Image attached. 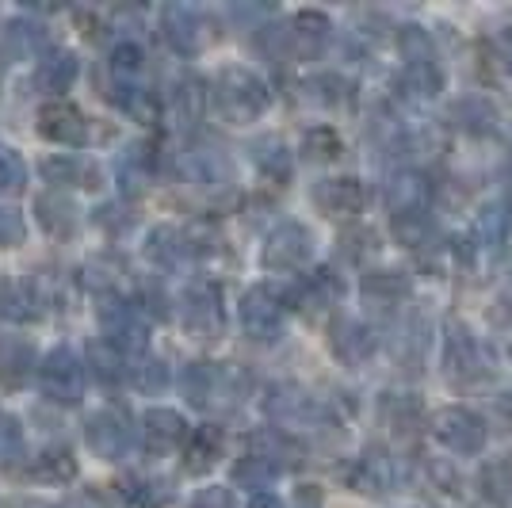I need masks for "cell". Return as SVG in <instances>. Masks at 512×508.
I'll return each instance as SVG.
<instances>
[{"label":"cell","instance_id":"cell-55","mask_svg":"<svg viewBox=\"0 0 512 508\" xmlns=\"http://www.w3.org/2000/svg\"><path fill=\"white\" fill-rule=\"evenodd\" d=\"M505 65H509V73H512V35H509V43H505Z\"/></svg>","mask_w":512,"mask_h":508},{"label":"cell","instance_id":"cell-10","mask_svg":"<svg viewBox=\"0 0 512 508\" xmlns=\"http://www.w3.org/2000/svg\"><path fill=\"white\" fill-rule=\"evenodd\" d=\"M161 35H165V43L176 50V54H184V58H192L199 54L207 39H211V31H207V16L192 8V4H169L165 12H161Z\"/></svg>","mask_w":512,"mask_h":508},{"label":"cell","instance_id":"cell-47","mask_svg":"<svg viewBox=\"0 0 512 508\" xmlns=\"http://www.w3.org/2000/svg\"><path fill=\"white\" fill-rule=\"evenodd\" d=\"M81 172H85L81 161H73V157H50V161H43V176L50 184H58V191H62V184H77Z\"/></svg>","mask_w":512,"mask_h":508},{"label":"cell","instance_id":"cell-24","mask_svg":"<svg viewBox=\"0 0 512 508\" xmlns=\"http://www.w3.org/2000/svg\"><path fill=\"white\" fill-rule=\"evenodd\" d=\"M509 203H486L478 218H474V237H478V245L486 249V253H501L505 249V241H509Z\"/></svg>","mask_w":512,"mask_h":508},{"label":"cell","instance_id":"cell-7","mask_svg":"<svg viewBox=\"0 0 512 508\" xmlns=\"http://www.w3.org/2000/svg\"><path fill=\"white\" fill-rule=\"evenodd\" d=\"M264 413H268L279 428H318V424L329 421V409H325L314 394L299 390V386H276V390H268Z\"/></svg>","mask_w":512,"mask_h":508},{"label":"cell","instance_id":"cell-30","mask_svg":"<svg viewBox=\"0 0 512 508\" xmlns=\"http://www.w3.org/2000/svg\"><path fill=\"white\" fill-rule=\"evenodd\" d=\"M413 291V283H409L406 272H367L363 276V298H371V302H398V298H409Z\"/></svg>","mask_w":512,"mask_h":508},{"label":"cell","instance_id":"cell-51","mask_svg":"<svg viewBox=\"0 0 512 508\" xmlns=\"http://www.w3.org/2000/svg\"><path fill=\"white\" fill-rule=\"evenodd\" d=\"M188 508H234V493L226 486H207L195 493Z\"/></svg>","mask_w":512,"mask_h":508},{"label":"cell","instance_id":"cell-34","mask_svg":"<svg viewBox=\"0 0 512 508\" xmlns=\"http://www.w3.org/2000/svg\"><path fill=\"white\" fill-rule=\"evenodd\" d=\"M207 100H211V92L203 88V81H195V77H188L184 85L176 88V119H180V127H195L203 119Z\"/></svg>","mask_w":512,"mask_h":508},{"label":"cell","instance_id":"cell-21","mask_svg":"<svg viewBox=\"0 0 512 508\" xmlns=\"http://www.w3.org/2000/svg\"><path fill=\"white\" fill-rule=\"evenodd\" d=\"M390 482H394V466H390V459H386L379 447L363 451L360 459L352 463V470H348V486L356 489V493H363V497H383L386 489H390Z\"/></svg>","mask_w":512,"mask_h":508},{"label":"cell","instance_id":"cell-14","mask_svg":"<svg viewBox=\"0 0 512 508\" xmlns=\"http://www.w3.org/2000/svg\"><path fill=\"white\" fill-rule=\"evenodd\" d=\"M184 398L188 405L195 409H214V405L222 402V398H230L234 394V382H230V371L222 367V363H192L188 371H184Z\"/></svg>","mask_w":512,"mask_h":508},{"label":"cell","instance_id":"cell-50","mask_svg":"<svg viewBox=\"0 0 512 508\" xmlns=\"http://www.w3.org/2000/svg\"><path fill=\"white\" fill-rule=\"evenodd\" d=\"M27 237V226H23V214L12 211V207H0V249H16Z\"/></svg>","mask_w":512,"mask_h":508},{"label":"cell","instance_id":"cell-12","mask_svg":"<svg viewBox=\"0 0 512 508\" xmlns=\"http://www.w3.org/2000/svg\"><path fill=\"white\" fill-rule=\"evenodd\" d=\"M241 329H245V337L249 340H260V344H268V340L279 337V329H283V302H279L268 287H249L245 298H241Z\"/></svg>","mask_w":512,"mask_h":508},{"label":"cell","instance_id":"cell-1","mask_svg":"<svg viewBox=\"0 0 512 508\" xmlns=\"http://www.w3.org/2000/svg\"><path fill=\"white\" fill-rule=\"evenodd\" d=\"M211 100L226 123H253L268 111V85L245 65H226L214 77Z\"/></svg>","mask_w":512,"mask_h":508},{"label":"cell","instance_id":"cell-25","mask_svg":"<svg viewBox=\"0 0 512 508\" xmlns=\"http://www.w3.org/2000/svg\"><path fill=\"white\" fill-rule=\"evenodd\" d=\"M329 20L321 12H299L291 20V39H295V54L299 58H318L325 43H329Z\"/></svg>","mask_w":512,"mask_h":508},{"label":"cell","instance_id":"cell-53","mask_svg":"<svg viewBox=\"0 0 512 508\" xmlns=\"http://www.w3.org/2000/svg\"><path fill=\"white\" fill-rule=\"evenodd\" d=\"M249 508H283V501H279L276 493H256L253 501H249Z\"/></svg>","mask_w":512,"mask_h":508},{"label":"cell","instance_id":"cell-19","mask_svg":"<svg viewBox=\"0 0 512 508\" xmlns=\"http://www.w3.org/2000/svg\"><path fill=\"white\" fill-rule=\"evenodd\" d=\"M35 218L54 241H69L81 230V207L65 195V191H46L35 199Z\"/></svg>","mask_w":512,"mask_h":508},{"label":"cell","instance_id":"cell-44","mask_svg":"<svg viewBox=\"0 0 512 508\" xmlns=\"http://www.w3.org/2000/svg\"><path fill=\"white\" fill-rule=\"evenodd\" d=\"M260 50H264L272 62H287V58H295L291 23H287V27H264V31H260Z\"/></svg>","mask_w":512,"mask_h":508},{"label":"cell","instance_id":"cell-27","mask_svg":"<svg viewBox=\"0 0 512 508\" xmlns=\"http://www.w3.org/2000/svg\"><path fill=\"white\" fill-rule=\"evenodd\" d=\"M35 367V348L27 337H0V379L23 382Z\"/></svg>","mask_w":512,"mask_h":508},{"label":"cell","instance_id":"cell-5","mask_svg":"<svg viewBox=\"0 0 512 508\" xmlns=\"http://www.w3.org/2000/svg\"><path fill=\"white\" fill-rule=\"evenodd\" d=\"M432 436L455 455H478L486 447L490 432H486V421L478 413H470L463 405H448L432 417Z\"/></svg>","mask_w":512,"mask_h":508},{"label":"cell","instance_id":"cell-32","mask_svg":"<svg viewBox=\"0 0 512 508\" xmlns=\"http://www.w3.org/2000/svg\"><path fill=\"white\" fill-rule=\"evenodd\" d=\"M88 363H92V375H96L100 382H107V386H115V382H123L130 375L127 356L115 352L107 340H100V344L88 348Z\"/></svg>","mask_w":512,"mask_h":508},{"label":"cell","instance_id":"cell-38","mask_svg":"<svg viewBox=\"0 0 512 508\" xmlns=\"http://www.w3.org/2000/svg\"><path fill=\"white\" fill-rule=\"evenodd\" d=\"M39 295H35V283H16L0 295V314L8 321H31L39 318Z\"/></svg>","mask_w":512,"mask_h":508},{"label":"cell","instance_id":"cell-35","mask_svg":"<svg viewBox=\"0 0 512 508\" xmlns=\"http://www.w3.org/2000/svg\"><path fill=\"white\" fill-rule=\"evenodd\" d=\"M119 180H123L134 195L150 184V180H153L150 146H130V153H123V161H119Z\"/></svg>","mask_w":512,"mask_h":508},{"label":"cell","instance_id":"cell-20","mask_svg":"<svg viewBox=\"0 0 512 508\" xmlns=\"http://www.w3.org/2000/svg\"><path fill=\"white\" fill-rule=\"evenodd\" d=\"M329 348H333V356L348 367H360L375 356V333L363 325V321H352V318H341L333 325V340H329Z\"/></svg>","mask_w":512,"mask_h":508},{"label":"cell","instance_id":"cell-29","mask_svg":"<svg viewBox=\"0 0 512 508\" xmlns=\"http://www.w3.org/2000/svg\"><path fill=\"white\" fill-rule=\"evenodd\" d=\"M253 161L268 180H276V184L291 180V153H287V146L279 138H260V142H253Z\"/></svg>","mask_w":512,"mask_h":508},{"label":"cell","instance_id":"cell-2","mask_svg":"<svg viewBox=\"0 0 512 508\" xmlns=\"http://www.w3.org/2000/svg\"><path fill=\"white\" fill-rule=\"evenodd\" d=\"M398 50H402V58H406V69H402V81L406 88H413L417 96H440V88H444V69L436 62V50H432V39H428V31L421 27H402L398 31Z\"/></svg>","mask_w":512,"mask_h":508},{"label":"cell","instance_id":"cell-18","mask_svg":"<svg viewBox=\"0 0 512 508\" xmlns=\"http://www.w3.org/2000/svg\"><path fill=\"white\" fill-rule=\"evenodd\" d=\"M142 424H146L142 436H146V451L150 455H172V451H180V447L188 444V436H192L188 421L176 409H150Z\"/></svg>","mask_w":512,"mask_h":508},{"label":"cell","instance_id":"cell-8","mask_svg":"<svg viewBox=\"0 0 512 508\" xmlns=\"http://www.w3.org/2000/svg\"><path fill=\"white\" fill-rule=\"evenodd\" d=\"M184 329L199 340H218L226 329V310H222V287L214 283H195L184 295Z\"/></svg>","mask_w":512,"mask_h":508},{"label":"cell","instance_id":"cell-45","mask_svg":"<svg viewBox=\"0 0 512 508\" xmlns=\"http://www.w3.org/2000/svg\"><path fill=\"white\" fill-rule=\"evenodd\" d=\"M150 256H157L161 264H176L180 256H184V237L169 226H161V230L150 233Z\"/></svg>","mask_w":512,"mask_h":508},{"label":"cell","instance_id":"cell-9","mask_svg":"<svg viewBox=\"0 0 512 508\" xmlns=\"http://www.w3.org/2000/svg\"><path fill=\"white\" fill-rule=\"evenodd\" d=\"M85 440H88V447H92V455H100L104 463H119L130 451V444H134V428H130L127 413H119V409H100V413L88 417Z\"/></svg>","mask_w":512,"mask_h":508},{"label":"cell","instance_id":"cell-36","mask_svg":"<svg viewBox=\"0 0 512 508\" xmlns=\"http://www.w3.org/2000/svg\"><path fill=\"white\" fill-rule=\"evenodd\" d=\"M142 69H146V54H142L138 43H119L111 50V77H115V85H138Z\"/></svg>","mask_w":512,"mask_h":508},{"label":"cell","instance_id":"cell-17","mask_svg":"<svg viewBox=\"0 0 512 508\" xmlns=\"http://www.w3.org/2000/svg\"><path fill=\"white\" fill-rule=\"evenodd\" d=\"M314 203L325 218H356L367 203V188L356 176H337V180H321L314 188Z\"/></svg>","mask_w":512,"mask_h":508},{"label":"cell","instance_id":"cell-6","mask_svg":"<svg viewBox=\"0 0 512 508\" xmlns=\"http://www.w3.org/2000/svg\"><path fill=\"white\" fill-rule=\"evenodd\" d=\"M314 256V237L302 222H279L276 230L268 233L264 241V268L268 272H299L306 268V260Z\"/></svg>","mask_w":512,"mask_h":508},{"label":"cell","instance_id":"cell-33","mask_svg":"<svg viewBox=\"0 0 512 508\" xmlns=\"http://www.w3.org/2000/svg\"><path fill=\"white\" fill-rule=\"evenodd\" d=\"M119 92H115V104L127 111L130 119H138V123H157V96H153L150 88L142 85H115Z\"/></svg>","mask_w":512,"mask_h":508},{"label":"cell","instance_id":"cell-37","mask_svg":"<svg viewBox=\"0 0 512 508\" xmlns=\"http://www.w3.org/2000/svg\"><path fill=\"white\" fill-rule=\"evenodd\" d=\"M302 153H306V161H314V165L337 161V157H341V134L333 127H310L302 134Z\"/></svg>","mask_w":512,"mask_h":508},{"label":"cell","instance_id":"cell-22","mask_svg":"<svg viewBox=\"0 0 512 508\" xmlns=\"http://www.w3.org/2000/svg\"><path fill=\"white\" fill-rule=\"evenodd\" d=\"M77 73H81V62H77L73 50L46 54L43 62L35 65V88H39V92H50V96H58V92H69V88H73Z\"/></svg>","mask_w":512,"mask_h":508},{"label":"cell","instance_id":"cell-41","mask_svg":"<svg viewBox=\"0 0 512 508\" xmlns=\"http://www.w3.org/2000/svg\"><path fill=\"white\" fill-rule=\"evenodd\" d=\"M432 218L425 214H406V218H394V237L402 241V245H409V249H421V245H428L432 241Z\"/></svg>","mask_w":512,"mask_h":508},{"label":"cell","instance_id":"cell-16","mask_svg":"<svg viewBox=\"0 0 512 508\" xmlns=\"http://www.w3.org/2000/svg\"><path fill=\"white\" fill-rule=\"evenodd\" d=\"M386 211L394 218H406V214H425L428 199H432V184H428L425 172L417 169H402L386 180Z\"/></svg>","mask_w":512,"mask_h":508},{"label":"cell","instance_id":"cell-4","mask_svg":"<svg viewBox=\"0 0 512 508\" xmlns=\"http://www.w3.org/2000/svg\"><path fill=\"white\" fill-rule=\"evenodd\" d=\"M100 333L123 356H142L146 344H150V329H146L142 314L130 302H123V298H107L104 306H100Z\"/></svg>","mask_w":512,"mask_h":508},{"label":"cell","instance_id":"cell-39","mask_svg":"<svg viewBox=\"0 0 512 508\" xmlns=\"http://www.w3.org/2000/svg\"><path fill=\"white\" fill-rule=\"evenodd\" d=\"M383 417H386V424H394V428L409 432L413 424L421 421V402H417V398H409V394H386Z\"/></svg>","mask_w":512,"mask_h":508},{"label":"cell","instance_id":"cell-52","mask_svg":"<svg viewBox=\"0 0 512 508\" xmlns=\"http://www.w3.org/2000/svg\"><path fill=\"white\" fill-rule=\"evenodd\" d=\"M299 508H321V493H318V486L299 489Z\"/></svg>","mask_w":512,"mask_h":508},{"label":"cell","instance_id":"cell-48","mask_svg":"<svg viewBox=\"0 0 512 508\" xmlns=\"http://www.w3.org/2000/svg\"><path fill=\"white\" fill-rule=\"evenodd\" d=\"M127 497H130V505H138V508H161L172 493L165 482H134Z\"/></svg>","mask_w":512,"mask_h":508},{"label":"cell","instance_id":"cell-54","mask_svg":"<svg viewBox=\"0 0 512 508\" xmlns=\"http://www.w3.org/2000/svg\"><path fill=\"white\" fill-rule=\"evenodd\" d=\"M16 508H54V505H46V501H20Z\"/></svg>","mask_w":512,"mask_h":508},{"label":"cell","instance_id":"cell-15","mask_svg":"<svg viewBox=\"0 0 512 508\" xmlns=\"http://www.w3.org/2000/svg\"><path fill=\"white\" fill-rule=\"evenodd\" d=\"M35 119H39V134L54 146H85L88 142L85 115L65 100H46Z\"/></svg>","mask_w":512,"mask_h":508},{"label":"cell","instance_id":"cell-42","mask_svg":"<svg viewBox=\"0 0 512 508\" xmlns=\"http://www.w3.org/2000/svg\"><path fill=\"white\" fill-rule=\"evenodd\" d=\"M482 489L493 505L509 508L512 505V470L505 463H493L482 470Z\"/></svg>","mask_w":512,"mask_h":508},{"label":"cell","instance_id":"cell-49","mask_svg":"<svg viewBox=\"0 0 512 508\" xmlns=\"http://www.w3.org/2000/svg\"><path fill=\"white\" fill-rule=\"evenodd\" d=\"M130 379L138 382L142 390H165L169 382V367L161 360H142L138 367H130Z\"/></svg>","mask_w":512,"mask_h":508},{"label":"cell","instance_id":"cell-23","mask_svg":"<svg viewBox=\"0 0 512 508\" xmlns=\"http://www.w3.org/2000/svg\"><path fill=\"white\" fill-rule=\"evenodd\" d=\"M222 455V428L214 424H199L192 428L188 444H184V470L188 474H207Z\"/></svg>","mask_w":512,"mask_h":508},{"label":"cell","instance_id":"cell-3","mask_svg":"<svg viewBox=\"0 0 512 508\" xmlns=\"http://www.w3.org/2000/svg\"><path fill=\"white\" fill-rule=\"evenodd\" d=\"M39 386L54 405H81L85 398V363L73 348H54L39 367Z\"/></svg>","mask_w":512,"mask_h":508},{"label":"cell","instance_id":"cell-26","mask_svg":"<svg viewBox=\"0 0 512 508\" xmlns=\"http://www.w3.org/2000/svg\"><path fill=\"white\" fill-rule=\"evenodd\" d=\"M302 96H306L310 104L333 111V107H348V100H352V85H348L344 77H337V73H314V77H306Z\"/></svg>","mask_w":512,"mask_h":508},{"label":"cell","instance_id":"cell-46","mask_svg":"<svg viewBox=\"0 0 512 508\" xmlns=\"http://www.w3.org/2000/svg\"><path fill=\"white\" fill-rule=\"evenodd\" d=\"M23 455V432L12 417H0V466H12Z\"/></svg>","mask_w":512,"mask_h":508},{"label":"cell","instance_id":"cell-40","mask_svg":"<svg viewBox=\"0 0 512 508\" xmlns=\"http://www.w3.org/2000/svg\"><path fill=\"white\" fill-rule=\"evenodd\" d=\"M27 188V165L16 149L0 146V195H23Z\"/></svg>","mask_w":512,"mask_h":508},{"label":"cell","instance_id":"cell-28","mask_svg":"<svg viewBox=\"0 0 512 508\" xmlns=\"http://www.w3.org/2000/svg\"><path fill=\"white\" fill-rule=\"evenodd\" d=\"M35 482H50V486H62V482H73L77 478V459L65 451V447H46L43 455L31 463L27 470Z\"/></svg>","mask_w":512,"mask_h":508},{"label":"cell","instance_id":"cell-43","mask_svg":"<svg viewBox=\"0 0 512 508\" xmlns=\"http://www.w3.org/2000/svg\"><path fill=\"white\" fill-rule=\"evenodd\" d=\"M279 470H283V463H276V459H268V455H249L245 463L234 466V478L237 482H245V486H260V482H268V478H276Z\"/></svg>","mask_w":512,"mask_h":508},{"label":"cell","instance_id":"cell-31","mask_svg":"<svg viewBox=\"0 0 512 508\" xmlns=\"http://www.w3.org/2000/svg\"><path fill=\"white\" fill-rule=\"evenodd\" d=\"M451 119L463 130H470V134H493L497 130V111L486 100H478V96L459 100V104L451 107Z\"/></svg>","mask_w":512,"mask_h":508},{"label":"cell","instance_id":"cell-56","mask_svg":"<svg viewBox=\"0 0 512 508\" xmlns=\"http://www.w3.org/2000/svg\"><path fill=\"white\" fill-rule=\"evenodd\" d=\"M505 195H509V211H512V169H509V184H505Z\"/></svg>","mask_w":512,"mask_h":508},{"label":"cell","instance_id":"cell-13","mask_svg":"<svg viewBox=\"0 0 512 508\" xmlns=\"http://www.w3.org/2000/svg\"><path fill=\"white\" fill-rule=\"evenodd\" d=\"M180 169L184 176L199 184V188H211V191H222L234 184V161H230V153L222 146H192L184 157H180Z\"/></svg>","mask_w":512,"mask_h":508},{"label":"cell","instance_id":"cell-11","mask_svg":"<svg viewBox=\"0 0 512 508\" xmlns=\"http://www.w3.org/2000/svg\"><path fill=\"white\" fill-rule=\"evenodd\" d=\"M444 371H448L451 382L459 386H470L486 375V360H482V348L478 340L470 333L467 325L451 321L448 325V337H444Z\"/></svg>","mask_w":512,"mask_h":508}]
</instances>
